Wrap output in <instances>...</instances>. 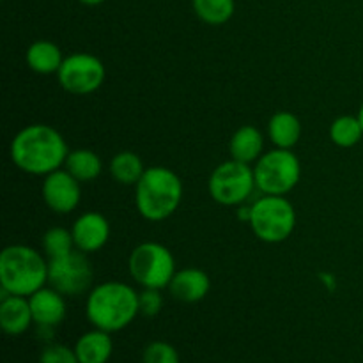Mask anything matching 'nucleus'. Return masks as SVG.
<instances>
[{"instance_id":"8","label":"nucleus","mask_w":363,"mask_h":363,"mask_svg":"<svg viewBox=\"0 0 363 363\" xmlns=\"http://www.w3.org/2000/svg\"><path fill=\"white\" fill-rule=\"evenodd\" d=\"M254 188H257L254 169L236 160L220 163L208 181L209 195L222 206H241L254 194Z\"/></svg>"},{"instance_id":"14","label":"nucleus","mask_w":363,"mask_h":363,"mask_svg":"<svg viewBox=\"0 0 363 363\" xmlns=\"http://www.w3.org/2000/svg\"><path fill=\"white\" fill-rule=\"evenodd\" d=\"M170 294L183 303H197L208 296L211 289V280L208 273L199 268H184L176 272L170 280Z\"/></svg>"},{"instance_id":"17","label":"nucleus","mask_w":363,"mask_h":363,"mask_svg":"<svg viewBox=\"0 0 363 363\" xmlns=\"http://www.w3.org/2000/svg\"><path fill=\"white\" fill-rule=\"evenodd\" d=\"M229 151L230 158L250 165V163L257 162L264 155L262 152L264 151V137L255 126H250V124L241 126L230 138Z\"/></svg>"},{"instance_id":"10","label":"nucleus","mask_w":363,"mask_h":363,"mask_svg":"<svg viewBox=\"0 0 363 363\" xmlns=\"http://www.w3.org/2000/svg\"><path fill=\"white\" fill-rule=\"evenodd\" d=\"M106 77L101 60L91 53H73L66 57L57 78L60 87L73 96H87L98 91Z\"/></svg>"},{"instance_id":"21","label":"nucleus","mask_w":363,"mask_h":363,"mask_svg":"<svg viewBox=\"0 0 363 363\" xmlns=\"http://www.w3.org/2000/svg\"><path fill=\"white\" fill-rule=\"evenodd\" d=\"M144 162H142V158L137 152L121 151L110 162V174H112V177L117 183L126 184V186H131V184L135 186L140 181V177L144 176Z\"/></svg>"},{"instance_id":"30","label":"nucleus","mask_w":363,"mask_h":363,"mask_svg":"<svg viewBox=\"0 0 363 363\" xmlns=\"http://www.w3.org/2000/svg\"><path fill=\"white\" fill-rule=\"evenodd\" d=\"M358 119H360V123H362V128H363V105H362L360 112H358Z\"/></svg>"},{"instance_id":"20","label":"nucleus","mask_w":363,"mask_h":363,"mask_svg":"<svg viewBox=\"0 0 363 363\" xmlns=\"http://www.w3.org/2000/svg\"><path fill=\"white\" fill-rule=\"evenodd\" d=\"M64 169L80 183H89L101 174L103 163L99 156L91 149H74L67 155Z\"/></svg>"},{"instance_id":"13","label":"nucleus","mask_w":363,"mask_h":363,"mask_svg":"<svg viewBox=\"0 0 363 363\" xmlns=\"http://www.w3.org/2000/svg\"><path fill=\"white\" fill-rule=\"evenodd\" d=\"M28 303H30L32 318H34V323L38 326L57 328L66 318L64 294L53 289L52 286L41 287L39 291H35L32 296H28Z\"/></svg>"},{"instance_id":"5","label":"nucleus","mask_w":363,"mask_h":363,"mask_svg":"<svg viewBox=\"0 0 363 363\" xmlns=\"http://www.w3.org/2000/svg\"><path fill=\"white\" fill-rule=\"evenodd\" d=\"M128 269L144 289H165L176 275V261L165 245L145 241L133 248L128 259Z\"/></svg>"},{"instance_id":"23","label":"nucleus","mask_w":363,"mask_h":363,"mask_svg":"<svg viewBox=\"0 0 363 363\" xmlns=\"http://www.w3.org/2000/svg\"><path fill=\"white\" fill-rule=\"evenodd\" d=\"M363 137V128L358 116H340L330 126V138L339 147H354Z\"/></svg>"},{"instance_id":"6","label":"nucleus","mask_w":363,"mask_h":363,"mask_svg":"<svg viewBox=\"0 0 363 363\" xmlns=\"http://www.w3.org/2000/svg\"><path fill=\"white\" fill-rule=\"evenodd\" d=\"M250 227L264 243H282L296 227V211L284 195H264L250 206Z\"/></svg>"},{"instance_id":"15","label":"nucleus","mask_w":363,"mask_h":363,"mask_svg":"<svg viewBox=\"0 0 363 363\" xmlns=\"http://www.w3.org/2000/svg\"><path fill=\"white\" fill-rule=\"evenodd\" d=\"M32 323H34V318H32L28 298L9 294L0 300V326L4 333L11 337L23 335L30 328Z\"/></svg>"},{"instance_id":"28","label":"nucleus","mask_w":363,"mask_h":363,"mask_svg":"<svg viewBox=\"0 0 363 363\" xmlns=\"http://www.w3.org/2000/svg\"><path fill=\"white\" fill-rule=\"evenodd\" d=\"M250 213H252L250 208H247V206H241V208L238 209V218L248 223V222H250Z\"/></svg>"},{"instance_id":"4","label":"nucleus","mask_w":363,"mask_h":363,"mask_svg":"<svg viewBox=\"0 0 363 363\" xmlns=\"http://www.w3.org/2000/svg\"><path fill=\"white\" fill-rule=\"evenodd\" d=\"M48 282V262L27 245H9L0 254V287L16 296H32Z\"/></svg>"},{"instance_id":"25","label":"nucleus","mask_w":363,"mask_h":363,"mask_svg":"<svg viewBox=\"0 0 363 363\" xmlns=\"http://www.w3.org/2000/svg\"><path fill=\"white\" fill-rule=\"evenodd\" d=\"M142 363H181L179 353L172 344L165 340H155L147 344L142 353Z\"/></svg>"},{"instance_id":"16","label":"nucleus","mask_w":363,"mask_h":363,"mask_svg":"<svg viewBox=\"0 0 363 363\" xmlns=\"http://www.w3.org/2000/svg\"><path fill=\"white\" fill-rule=\"evenodd\" d=\"M74 353L80 363H108L113 353L112 333L98 328L84 333L74 344Z\"/></svg>"},{"instance_id":"1","label":"nucleus","mask_w":363,"mask_h":363,"mask_svg":"<svg viewBox=\"0 0 363 363\" xmlns=\"http://www.w3.org/2000/svg\"><path fill=\"white\" fill-rule=\"evenodd\" d=\"M11 160L23 172L48 176L66 163L67 144L48 124H28L11 142Z\"/></svg>"},{"instance_id":"2","label":"nucleus","mask_w":363,"mask_h":363,"mask_svg":"<svg viewBox=\"0 0 363 363\" xmlns=\"http://www.w3.org/2000/svg\"><path fill=\"white\" fill-rule=\"evenodd\" d=\"M85 314L94 328L116 333L135 321L138 308V293L124 282H103L89 293Z\"/></svg>"},{"instance_id":"7","label":"nucleus","mask_w":363,"mask_h":363,"mask_svg":"<svg viewBox=\"0 0 363 363\" xmlns=\"http://www.w3.org/2000/svg\"><path fill=\"white\" fill-rule=\"evenodd\" d=\"M255 184L264 195H286L300 183L301 165L291 149H273L255 162Z\"/></svg>"},{"instance_id":"19","label":"nucleus","mask_w":363,"mask_h":363,"mask_svg":"<svg viewBox=\"0 0 363 363\" xmlns=\"http://www.w3.org/2000/svg\"><path fill=\"white\" fill-rule=\"evenodd\" d=\"M268 135L275 147L293 149L301 137L300 119L291 112H277L268 123Z\"/></svg>"},{"instance_id":"27","label":"nucleus","mask_w":363,"mask_h":363,"mask_svg":"<svg viewBox=\"0 0 363 363\" xmlns=\"http://www.w3.org/2000/svg\"><path fill=\"white\" fill-rule=\"evenodd\" d=\"M138 308L140 314L145 318H155L162 312L163 308V298L158 289H144L138 293Z\"/></svg>"},{"instance_id":"24","label":"nucleus","mask_w":363,"mask_h":363,"mask_svg":"<svg viewBox=\"0 0 363 363\" xmlns=\"http://www.w3.org/2000/svg\"><path fill=\"white\" fill-rule=\"evenodd\" d=\"M41 243L48 259L60 257V255L74 250L73 234H71V230L62 229V227H52V229L46 230Z\"/></svg>"},{"instance_id":"18","label":"nucleus","mask_w":363,"mask_h":363,"mask_svg":"<svg viewBox=\"0 0 363 363\" xmlns=\"http://www.w3.org/2000/svg\"><path fill=\"white\" fill-rule=\"evenodd\" d=\"M25 60H27V66L34 73L52 74L59 73L60 66L64 62V57L55 43L41 39V41H35L28 46L27 53H25Z\"/></svg>"},{"instance_id":"22","label":"nucleus","mask_w":363,"mask_h":363,"mask_svg":"<svg viewBox=\"0 0 363 363\" xmlns=\"http://www.w3.org/2000/svg\"><path fill=\"white\" fill-rule=\"evenodd\" d=\"M194 13L208 25H223L236 11L234 0H191Z\"/></svg>"},{"instance_id":"9","label":"nucleus","mask_w":363,"mask_h":363,"mask_svg":"<svg viewBox=\"0 0 363 363\" xmlns=\"http://www.w3.org/2000/svg\"><path fill=\"white\" fill-rule=\"evenodd\" d=\"M94 272L87 254L71 250L48 261V284L64 296H78L92 286Z\"/></svg>"},{"instance_id":"11","label":"nucleus","mask_w":363,"mask_h":363,"mask_svg":"<svg viewBox=\"0 0 363 363\" xmlns=\"http://www.w3.org/2000/svg\"><path fill=\"white\" fill-rule=\"evenodd\" d=\"M41 191L46 206L57 215H67L80 204V181L74 179L66 169L45 176Z\"/></svg>"},{"instance_id":"29","label":"nucleus","mask_w":363,"mask_h":363,"mask_svg":"<svg viewBox=\"0 0 363 363\" xmlns=\"http://www.w3.org/2000/svg\"><path fill=\"white\" fill-rule=\"evenodd\" d=\"M80 4H85V6H99V4H103L105 0H78Z\"/></svg>"},{"instance_id":"3","label":"nucleus","mask_w":363,"mask_h":363,"mask_svg":"<svg viewBox=\"0 0 363 363\" xmlns=\"http://www.w3.org/2000/svg\"><path fill=\"white\" fill-rule=\"evenodd\" d=\"M183 201V183L167 167H149L135 184V206L142 218L162 222L172 216Z\"/></svg>"},{"instance_id":"12","label":"nucleus","mask_w":363,"mask_h":363,"mask_svg":"<svg viewBox=\"0 0 363 363\" xmlns=\"http://www.w3.org/2000/svg\"><path fill=\"white\" fill-rule=\"evenodd\" d=\"M71 234H73L77 250L84 252V254H92L105 247L108 241L110 223L101 213L89 211L74 220Z\"/></svg>"},{"instance_id":"26","label":"nucleus","mask_w":363,"mask_h":363,"mask_svg":"<svg viewBox=\"0 0 363 363\" xmlns=\"http://www.w3.org/2000/svg\"><path fill=\"white\" fill-rule=\"evenodd\" d=\"M39 363H80L77 353L64 344H50L39 354Z\"/></svg>"}]
</instances>
